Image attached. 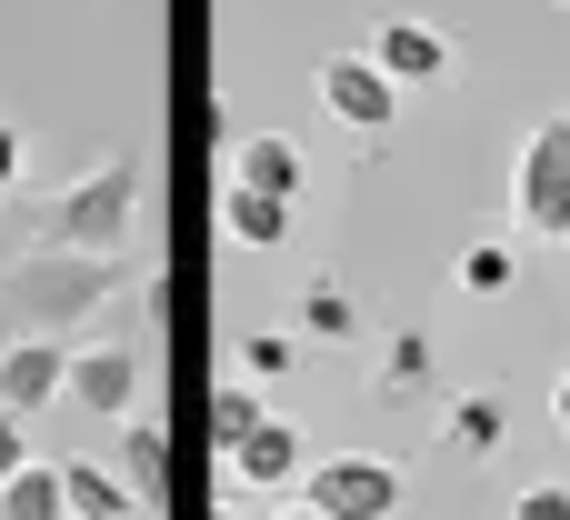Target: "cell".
I'll return each instance as SVG.
<instances>
[{
  "mask_svg": "<svg viewBox=\"0 0 570 520\" xmlns=\"http://www.w3.org/2000/svg\"><path fill=\"white\" fill-rule=\"evenodd\" d=\"M261 411H271V401H261V391H250V381H220V391H210V441H220V451H230V441H240V431H250V421H261Z\"/></svg>",
  "mask_w": 570,
  "mask_h": 520,
  "instance_id": "cell-19",
  "label": "cell"
},
{
  "mask_svg": "<svg viewBox=\"0 0 570 520\" xmlns=\"http://www.w3.org/2000/svg\"><path fill=\"white\" fill-rule=\"evenodd\" d=\"M230 180H250V190H271V200H301V190H311V160H301L291 130H250V140H230Z\"/></svg>",
  "mask_w": 570,
  "mask_h": 520,
  "instance_id": "cell-11",
  "label": "cell"
},
{
  "mask_svg": "<svg viewBox=\"0 0 570 520\" xmlns=\"http://www.w3.org/2000/svg\"><path fill=\"white\" fill-rule=\"evenodd\" d=\"M60 371H70V341L20 331V341L0 351V411H10V421H40V411L60 401Z\"/></svg>",
  "mask_w": 570,
  "mask_h": 520,
  "instance_id": "cell-9",
  "label": "cell"
},
{
  "mask_svg": "<svg viewBox=\"0 0 570 520\" xmlns=\"http://www.w3.org/2000/svg\"><path fill=\"white\" fill-rule=\"evenodd\" d=\"M291 361H301V341H291V331H250V341H240V371H250V381H281Z\"/></svg>",
  "mask_w": 570,
  "mask_h": 520,
  "instance_id": "cell-20",
  "label": "cell"
},
{
  "mask_svg": "<svg viewBox=\"0 0 570 520\" xmlns=\"http://www.w3.org/2000/svg\"><path fill=\"white\" fill-rule=\"evenodd\" d=\"M551 431H570V371H561V391H551Z\"/></svg>",
  "mask_w": 570,
  "mask_h": 520,
  "instance_id": "cell-24",
  "label": "cell"
},
{
  "mask_svg": "<svg viewBox=\"0 0 570 520\" xmlns=\"http://www.w3.org/2000/svg\"><path fill=\"white\" fill-rule=\"evenodd\" d=\"M60 501H70V520H140L150 501L120 481V471H100V461H60Z\"/></svg>",
  "mask_w": 570,
  "mask_h": 520,
  "instance_id": "cell-13",
  "label": "cell"
},
{
  "mask_svg": "<svg viewBox=\"0 0 570 520\" xmlns=\"http://www.w3.org/2000/svg\"><path fill=\"white\" fill-rule=\"evenodd\" d=\"M0 520H70V501H60V461H20V471L0 481Z\"/></svg>",
  "mask_w": 570,
  "mask_h": 520,
  "instance_id": "cell-16",
  "label": "cell"
},
{
  "mask_svg": "<svg viewBox=\"0 0 570 520\" xmlns=\"http://www.w3.org/2000/svg\"><path fill=\"white\" fill-rule=\"evenodd\" d=\"M130 220H140V150H110V160H90L60 200H40V220H30V241L40 251H130Z\"/></svg>",
  "mask_w": 570,
  "mask_h": 520,
  "instance_id": "cell-2",
  "label": "cell"
},
{
  "mask_svg": "<svg viewBox=\"0 0 570 520\" xmlns=\"http://www.w3.org/2000/svg\"><path fill=\"white\" fill-rule=\"evenodd\" d=\"M511 520H570V481H531V491H511Z\"/></svg>",
  "mask_w": 570,
  "mask_h": 520,
  "instance_id": "cell-21",
  "label": "cell"
},
{
  "mask_svg": "<svg viewBox=\"0 0 570 520\" xmlns=\"http://www.w3.org/2000/svg\"><path fill=\"white\" fill-rule=\"evenodd\" d=\"M220 461H230V481H240V491H291V481L311 471V451H301V421H281V411H261V421H250V431H240Z\"/></svg>",
  "mask_w": 570,
  "mask_h": 520,
  "instance_id": "cell-8",
  "label": "cell"
},
{
  "mask_svg": "<svg viewBox=\"0 0 570 520\" xmlns=\"http://www.w3.org/2000/svg\"><path fill=\"white\" fill-rule=\"evenodd\" d=\"M511 230L521 241H570V110L531 120L511 150Z\"/></svg>",
  "mask_w": 570,
  "mask_h": 520,
  "instance_id": "cell-3",
  "label": "cell"
},
{
  "mask_svg": "<svg viewBox=\"0 0 570 520\" xmlns=\"http://www.w3.org/2000/svg\"><path fill=\"white\" fill-rule=\"evenodd\" d=\"M130 291V261H110V251H20L10 271H0V311L20 321V331H40V341H70L100 301H120Z\"/></svg>",
  "mask_w": 570,
  "mask_h": 520,
  "instance_id": "cell-1",
  "label": "cell"
},
{
  "mask_svg": "<svg viewBox=\"0 0 570 520\" xmlns=\"http://www.w3.org/2000/svg\"><path fill=\"white\" fill-rule=\"evenodd\" d=\"M20 461H30V421H10V411H0V481H10Z\"/></svg>",
  "mask_w": 570,
  "mask_h": 520,
  "instance_id": "cell-22",
  "label": "cell"
},
{
  "mask_svg": "<svg viewBox=\"0 0 570 520\" xmlns=\"http://www.w3.org/2000/svg\"><path fill=\"white\" fill-rule=\"evenodd\" d=\"M441 441H451L461 461H491V451L511 441V401H501V391H461L451 421H441Z\"/></svg>",
  "mask_w": 570,
  "mask_h": 520,
  "instance_id": "cell-15",
  "label": "cell"
},
{
  "mask_svg": "<svg viewBox=\"0 0 570 520\" xmlns=\"http://www.w3.org/2000/svg\"><path fill=\"white\" fill-rule=\"evenodd\" d=\"M361 331H371V321H361L351 281H331V271H321V281H301V301H291V341H301V351H351Z\"/></svg>",
  "mask_w": 570,
  "mask_h": 520,
  "instance_id": "cell-10",
  "label": "cell"
},
{
  "mask_svg": "<svg viewBox=\"0 0 570 520\" xmlns=\"http://www.w3.org/2000/svg\"><path fill=\"white\" fill-rule=\"evenodd\" d=\"M140 381H150V361L130 351V341H100V351H70V371H60V401L80 411V421H140Z\"/></svg>",
  "mask_w": 570,
  "mask_h": 520,
  "instance_id": "cell-5",
  "label": "cell"
},
{
  "mask_svg": "<svg viewBox=\"0 0 570 520\" xmlns=\"http://www.w3.org/2000/svg\"><path fill=\"white\" fill-rule=\"evenodd\" d=\"M20 160H30V140H20V130L0 120V190H20Z\"/></svg>",
  "mask_w": 570,
  "mask_h": 520,
  "instance_id": "cell-23",
  "label": "cell"
},
{
  "mask_svg": "<svg viewBox=\"0 0 570 520\" xmlns=\"http://www.w3.org/2000/svg\"><path fill=\"white\" fill-rule=\"evenodd\" d=\"M321 110H331L351 140H381V130L401 120V80H391L371 50H331V60H321Z\"/></svg>",
  "mask_w": 570,
  "mask_h": 520,
  "instance_id": "cell-6",
  "label": "cell"
},
{
  "mask_svg": "<svg viewBox=\"0 0 570 520\" xmlns=\"http://www.w3.org/2000/svg\"><path fill=\"white\" fill-rule=\"evenodd\" d=\"M301 501H311L321 520H401L411 481H401V461L341 451V461H311V471H301Z\"/></svg>",
  "mask_w": 570,
  "mask_h": 520,
  "instance_id": "cell-4",
  "label": "cell"
},
{
  "mask_svg": "<svg viewBox=\"0 0 570 520\" xmlns=\"http://www.w3.org/2000/svg\"><path fill=\"white\" fill-rule=\"evenodd\" d=\"M451 281H461L471 301H501V291L521 281V241H511V230H471L461 261H451Z\"/></svg>",
  "mask_w": 570,
  "mask_h": 520,
  "instance_id": "cell-14",
  "label": "cell"
},
{
  "mask_svg": "<svg viewBox=\"0 0 570 520\" xmlns=\"http://www.w3.org/2000/svg\"><path fill=\"white\" fill-rule=\"evenodd\" d=\"M371 60H381L401 90H431V80H451V60H461V50H451V30H441V20H421V10H391V20L371 30Z\"/></svg>",
  "mask_w": 570,
  "mask_h": 520,
  "instance_id": "cell-7",
  "label": "cell"
},
{
  "mask_svg": "<svg viewBox=\"0 0 570 520\" xmlns=\"http://www.w3.org/2000/svg\"><path fill=\"white\" fill-rule=\"evenodd\" d=\"M291 210H301V200H271V190H250V180H220V230H230L240 251H281V241H291Z\"/></svg>",
  "mask_w": 570,
  "mask_h": 520,
  "instance_id": "cell-12",
  "label": "cell"
},
{
  "mask_svg": "<svg viewBox=\"0 0 570 520\" xmlns=\"http://www.w3.org/2000/svg\"><path fill=\"white\" fill-rule=\"evenodd\" d=\"M220 520H230V511H220Z\"/></svg>",
  "mask_w": 570,
  "mask_h": 520,
  "instance_id": "cell-26",
  "label": "cell"
},
{
  "mask_svg": "<svg viewBox=\"0 0 570 520\" xmlns=\"http://www.w3.org/2000/svg\"><path fill=\"white\" fill-rule=\"evenodd\" d=\"M110 471L150 501V491L170 481V431H160V421H120V461H110Z\"/></svg>",
  "mask_w": 570,
  "mask_h": 520,
  "instance_id": "cell-17",
  "label": "cell"
},
{
  "mask_svg": "<svg viewBox=\"0 0 570 520\" xmlns=\"http://www.w3.org/2000/svg\"><path fill=\"white\" fill-rule=\"evenodd\" d=\"M271 520H321V511H311V501H291V511H271Z\"/></svg>",
  "mask_w": 570,
  "mask_h": 520,
  "instance_id": "cell-25",
  "label": "cell"
},
{
  "mask_svg": "<svg viewBox=\"0 0 570 520\" xmlns=\"http://www.w3.org/2000/svg\"><path fill=\"white\" fill-rule=\"evenodd\" d=\"M421 381H431V331H391V351H381L371 391H381V401H411Z\"/></svg>",
  "mask_w": 570,
  "mask_h": 520,
  "instance_id": "cell-18",
  "label": "cell"
},
{
  "mask_svg": "<svg viewBox=\"0 0 570 520\" xmlns=\"http://www.w3.org/2000/svg\"><path fill=\"white\" fill-rule=\"evenodd\" d=\"M561 10H570V0H561Z\"/></svg>",
  "mask_w": 570,
  "mask_h": 520,
  "instance_id": "cell-27",
  "label": "cell"
}]
</instances>
